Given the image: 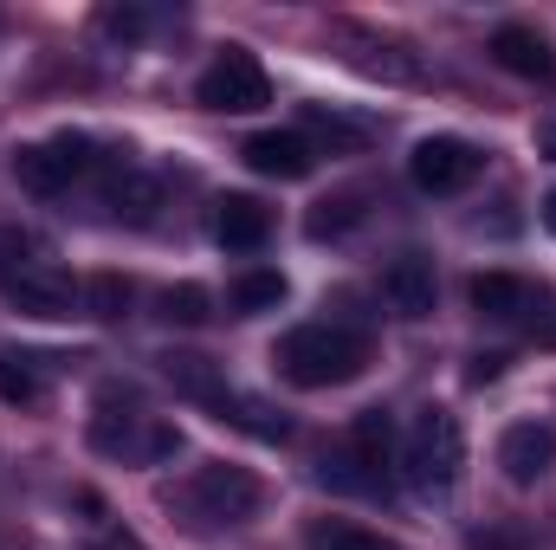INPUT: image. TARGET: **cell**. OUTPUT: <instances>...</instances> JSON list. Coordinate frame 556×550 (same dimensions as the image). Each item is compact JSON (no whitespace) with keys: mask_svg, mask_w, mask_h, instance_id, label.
<instances>
[{"mask_svg":"<svg viewBox=\"0 0 556 550\" xmlns=\"http://www.w3.org/2000/svg\"><path fill=\"white\" fill-rule=\"evenodd\" d=\"M459 466H466V434H459V414L427 409L415 414L408 440H402V473L420 499H446L459 486Z\"/></svg>","mask_w":556,"mask_h":550,"instance_id":"cell-4","label":"cell"},{"mask_svg":"<svg viewBox=\"0 0 556 550\" xmlns=\"http://www.w3.org/2000/svg\"><path fill=\"white\" fill-rule=\"evenodd\" d=\"M472 304H479L485 317H498V324H531V330H538V317H544V291L518 273H479L472 278Z\"/></svg>","mask_w":556,"mask_h":550,"instance_id":"cell-11","label":"cell"},{"mask_svg":"<svg viewBox=\"0 0 556 550\" xmlns=\"http://www.w3.org/2000/svg\"><path fill=\"white\" fill-rule=\"evenodd\" d=\"M0 291L26 317H72V304H78V278L65 273L33 234H0Z\"/></svg>","mask_w":556,"mask_h":550,"instance_id":"cell-3","label":"cell"},{"mask_svg":"<svg viewBox=\"0 0 556 550\" xmlns=\"http://www.w3.org/2000/svg\"><path fill=\"white\" fill-rule=\"evenodd\" d=\"M142 26H149V20H142L137 7H111V13H104V33H111V39H137Z\"/></svg>","mask_w":556,"mask_h":550,"instance_id":"cell-26","label":"cell"},{"mask_svg":"<svg viewBox=\"0 0 556 550\" xmlns=\"http://www.w3.org/2000/svg\"><path fill=\"white\" fill-rule=\"evenodd\" d=\"M273 363H278V376L298 383V389H337V383L363 376L369 337L356 324H298L291 337H278Z\"/></svg>","mask_w":556,"mask_h":550,"instance_id":"cell-1","label":"cell"},{"mask_svg":"<svg viewBox=\"0 0 556 550\" xmlns=\"http://www.w3.org/2000/svg\"><path fill=\"white\" fill-rule=\"evenodd\" d=\"M39 357H26V350H0V402L7 409H33L39 402Z\"/></svg>","mask_w":556,"mask_h":550,"instance_id":"cell-18","label":"cell"},{"mask_svg":"<svg viewBox=\"0 0 556 550\" xmlns=\"http://www.w3.org/2000/svg\"><path fill=\"white\" fill-rule=\"evenodd\" d=\"M389 466H395V421L389 409H363L343 453L324 460V486H343V492H382L389 486Z\"/></svg>","mask_w":556,"mask_h":550,"instance_id":"cell-5","label":"cell"},{"mask_svg":"<svg viewBox=\"0 0 556 550\" xmlns=\"http://www.w3.org/2000/svg\"><path fill=\"white\" fill-rule=\"evenodd\" d=\"M505 370V357H472V383H492Z\"/></svg>","mask_w":556,"mask_h":550,"instance_id":"cell-28","label":"cell"},{"mask_svg":"<svg viewBox=\"0 0 556 550\" xmlns=\"http://www.w3.org/2000/svg\"><path fill=\"white\" fill-rule=\"evenodd\" d=\"M382 298H389L395 317H427L433 298H440L433 260H427V253H402V260H389V273H382Z\"/></svg>","mask_w":556,"mask_h":550,"instance_id":"cell-14","label":"cell"},{"mask_svg":"<svg viewBox=\"0 0 556 550\" xmlns=\"http://www.w3.org/2000/svg\"><path fill=\"white\" fill-rule=\"evenodd\" d=\"M104 201H111L117 214H130V221H149V208H155V182L137 175V168H104Z\"/></svg>","mask_w":556,"mask_h":550,"instance_id":"cell-20","label":"cell"},{"mask_svg":"<svg viewBox=\"0 0 556 550\" xmlns=\"http://www.w3.org/2000/svg\"><path fill=\"white\" fill-rule=\"evenodd\" d=\"M304 142H311V149H317V142H324V149H363L369 130L350 124V117H337L330 104H304Z\"/></svg>","mask_w":556,"mask_h":550,"instance_id":"cell-19","label":"cell"},{"mask_svg":"<svg viewBox=\"0 0 556 550\" xmlns=\"http://www.w3.org/2000/svg\"><path fill=\"white\" fill-rule=\"evenodd\" d=\"M544 227H551V234H556V188H551V195H544Z\"/></svg>","mask_w":556,"mask_h":550,"instance_id":"cell-30","label":"cell"},{"mask_svg":"<svg viewBox=\"0 0 556 550\" xmlns=\"http://www.w3.org/2000/svg\"><path fill=\"white\" fill-rule=\"evenodd\" d=\"M194 98H201L207 111H220V117H247V111H266V104H273V78H266V65H260L247 46H227V52L201 72Z\"/></svg>","mask_w":556,"mask_h":550,"instance_id":"cell-7","label":"cell"},{"mask_svg":"<svg viewBox=\"0 0 556 550\" xmlns=\"http://www.w3.org/2000/svg\"><path fill=\"white\" fill-rule=\"evenodd\" d=\"M266 234H273V221H266V208L253 195H227L214 208V240L227 253H253V247H266Z\"/></svg>","mask_w":556,"mask_h":550,"instance_id":"cell-16","label":"cell"},{"mask_svg":"<svg viewBox=\"0 0 556 550\" xmlns=\"http://www.w3.org/2000/svg\"><path fill=\"white\" fill-rule=\"evenodd\" d=\"M479 168H485V155L466 137H427L408 155V175H415V188H427V195H459V188L479 182Z\"/></svg>","mask_w":556,"mask_h":550,"instance_id":"cell-9","label":"cell"},{"mask_svg":"<svg viewBox=\"0 0 556 550\" xmlns=\"http://www.w3.org/2000/svg\"><path fill=\"white\" fill-rule=\"evenodd\" d=\"M266 486L247 473V466H227V460H207L194 466L175 492H168V512L188 525V532H227V525H247L260 512Z\"/></svg>","mask_w":556,"mask_h":550,"instance_id":"cell-2","label":"cell"},{"mask_svg":"<svg viewBox=\"0 0 556 550\" xmlns=\"http://www.w3.org/2000/svg\"><path fill=\"white\" fill-rule=\"evenodd\" d=\"M538 149H544V155L556 162V111L544 117V124H538Z\"/></svg>","mask_w":556,"mask_h":550,"instance_id":"cell-29","label":"cell"},{"mask_svg":"<svg viewBox=\"0 0 556 550\" xmlns=\"http://www.w3.org/2000/svg\"><path fill=\"white\" fill-rule=\"evenodd\" d=\"M98 168H104L98 149H91V137H78V130L13 149V182H20L26 195H65L72 182H85V175H98Z\"/></svg>","mask_w":556,"mask_h":550,"instance_id":"cell-6","label":"cell"},{"mask_svg":"<svg viewBox=\"0 0 556 550\" xmlns=\"http://www.w3.org/2000/svg\"><path fill=\"white\" fill-rule=\"evenodd\" d=\"M91 550H142L124 525H98V538H91Z\"/></svg>","mask_w":556,"mask_h":550,"instance_id":"cell-27","label":"cell"},{"mask_svg":"<svg viewBox=\"0 0 556 550\" xmlns=\"http://www.w3.org/2000/svg\"><path fill=\"white\" fill-rule=\"evenodd\" d=\"M247 168L253 175H266V182H304L311 168H317V149L304 142V130H260V137H247Z\"/></svg>","mask_w":556,"mask_h":550,"instance_id":"cell-10","label":"cell"},{"mask_svg":"<svg viewBox=\"0 0 556 550\" xmlns=\"http://www.w3.org/2000/svg\"><path fill=\"white\" fill-rule=\"evenodd\" d=\"M278 298H285V278L278 273H240L233 278V311H278Z\"/></svg>","mask_w":556,"mask_h":550,"instance_id":"cell-23","label":"cell"},{"mask_svg":"<svg viewBox=\"0 0 556 550\" xmlns=\"http://www.w3.org/2000/svg\"><path fill=\"white\" fill-rule=\"evenodd\" d=\"M207 311H214V298H207L201 285H168V291L155 298V317H162V324H207Z\"/></svg>","mask_w":556,"mask_h":550,"instance_id":"cell-22","label":"cell"},{"mask_svg":"<svg viewBox=\"0 0 556 550\" xmlns=\"http://www.w3.org/2000/svg\"><path fill=\"white\" fill-rule=\"evenodd\" d=\"M337 46H343V52L356 59V72H369V78H395V85L420 78V65L408 59V46H402V39L369 33V26H337Z\"/></svg>","mask_w":556,"mask_h":550,"instance_id":"cell-13","label":"cell"},{"mask_svg":"<svg viewBox=\"0 0 556 550\" xmlns=\"http://www.w3.org/2000/svg\"><path fill=\"white\" fill-rule=\"evenodd\" d=\"M551 460H556V434L544 427V421H511V427H505L498 466H505L511 486H538V479L551 473Z\"/></svg>","mask_w":556,"mask_h":550,"instance_id":"cell-12","label":"cell"},{"mask_svg":"<svg viewBox=\"0 0 556 550\" xmlns=\"http://www.w3.org/2000/svg\"><path fill=\"white\" fill-rule=\"evenodd\" d=\"M311 550H402V545L382 538V532H363V525L324 518V525H311Z\"/></svg>","mask_w":556,"mask_h":550,"instance_id":"cell-21","label":"cell"},{"mask_svg":"<svg viewBox=\"0 0 556 550\" xmlns=\"http://www.w3.org/2000/svg\"><path fill=\"white\" fill-rule=\"evenodd\" d=\"M85 304H91V317H124L130 311V278H117V273H98L91 285H85Z\"/></svg>","mask_w":556,"mask_h":550,"instance_id":"cell-25","label":"cell"},{"mask_svg":"<svg viewBox=\"0 0 556 550\" xmlns=\"http://www.w3.org/2000/svg\"><path fill=\"white\" fill-rule=\"evenodd\" d=\"M492 59H498L505 72H518V78H551L556 72V52L538 26H498V33H492Z\"/></svg>","mask_w":556,"mask_h":550,"instance_id":"cell-15","label":"cell"},{"mask_svg":"<svg viewBox=\"0 0 556 550\" xmlns=\"http://www.w3.org/2000/svg\"><path fill=\"white\" fill-rule=\"evenodd\" d=\"M91 440L104 447V453H117V460H130V466H155V460H168L175 447H181V434L168 427V421H155V414H98V427H91Z\"/></svg>","mask_w":556,"mask_h":550,"instance_id":"cell-8","label":"cell"},{"mask_svg":"<svg viewBox=\"0 0 556 550\" xmlns=\"http://www.w3.org/2000/svg\"><path fill=\"white\" fill-rule=\"evenodd\" d=\"M162 376H168L188 402H201V409H220V402L233 396V389H227V376H220L207 357H194V350H168V357H162Z\"/></svg>","mask_w":556,"mask_h":550,"instance_id":"cell-17","label":"cell"},{"mask_svg":"<svg viewBox=\"0 0 556 550\" xmlns=\"http://www.w3.org/2000/svg\"><path fill=\"white\" fill-rule=\"evenodd\" d=\"M363 221V195H337V201H317V214H311V240H337V234H350Z\"/></svg>","mask_w":556,"mask_h":550,"instance_id":"cell-24","label":"cell"}]
</instances>
